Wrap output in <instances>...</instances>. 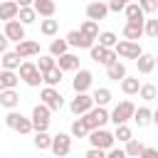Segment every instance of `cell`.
I'll use <instances>...</instances> for the list:
<instances>
[{
	"instance_id": "2e32d148",
	"label": "cell",
	"mask_w": 158,
	"mask_h": 158,
	"mask_svg": "<svg viewBox=\"0 0 158 158\" xmlns=\"http://www.w3.org/2000/svg\"><path fill=\"white\" fill-rule=\"evenodd\" d=\"M32 10H35V15H40V17H54L57 2H52V0H32Z\"/></svg>"
},
{
	"instance_id": "f546056e",
	"label": "cell",
	"mask_w": 158,
	"mask_h": 158,
	"mask_svg": "<svg viewBox=\"0 0 158 158\" xmlns=\"http://www.w3.org/2000/svg\"><path fill=\"white\" fill-rule=\"evenodd\" d=\"M106 77L114 79V81H121V79L126 77V67H123V62H114V64H109V67H106Z\"/></svg>"
},
{
	"instance_id": "f6af8a7d",
	"label": "cell",
	"mask_w": 158,
	"mask_h": 158,
	"mask_svg": "<svg viewBox=\"0 0 158 158\" xmlns=\"http://www.w3.org/2000/svg\"><path fill=\"white\" fill-rule=\"evenodd\" d=\"M20 116H22V114H17L15 109H12V111H7V116H5V126H7V128H15V123H17V118H20Z\"/></svg>"
},
{
	"instance_id": "7bdbcfd3",
	"label": "cell",
	"mask_w": 158,
	"mask_h": 158,
	"mask_svg": "<svg viewBox=\"0 0 158 158\" xmlns=\"http://www.w3.org/2000/svg\"><path fill=\"white\" fill-rule=\"evenodd\" d=\"M128 2H133V0H109L106 7H109V12H123V7Z\"/></svg>"
},
{
	"instance_id": "7c38bea8",
	"label": "cell",
	"mask_w": 158,
	"mask_h": 158,
	"mask_svg": "<svg viewBox=\"0 0 158 158\" xmlns=\"http://www.w3.org/2000/svg\"><path fill=\"white\" fill-rule=\"evenodd\" d=\"M20 59H27V57H35V54H40V42H35V40H22V42H17V47L12 49Z\"/></svg>"
},
{
	"instance_id": "ee69618b",
	"label": "cell",
	"mask_w": 158,
	"mask_h": 158,
	"mask_svg": "<svg viewBox=\"0 0 158 158\" xmlns=\"http://www.w3.org/2000/svg\"><path fill=\"white\" fill-rule=\"evenodd\" d=\"M136 5L141 7V12H143V15H153V12L158 10V5H156V2H151V0H138Z\"/></svg>"
},
{
	"instance_id": "ab89813d",
	"label": "cell",
	"mask_w": 158,
	"mask_h": 158,
	"mask_svg": "<svg viewBox=\"0 0 158 158\" xmlns=\"http://www.w3.org/2000/svg\"><path fill=\"white\" fill-rule=\"evenodd\" d=\"M143 35H148L151 40H156L158 37V20H143Z\"/></svg>"
},
{
	"instance_id": "5b68a950",
	"label": "cell",
	"mask_w": 158,
	"mask_h": 158,
	"mask_svg": "<svg viewBox=\"0 0 158 158\" xmlns=\"http://www.w3.org/2000/svg\"><path fill=\"white\" fill-rule=\"evenodd\" d=\"M49 109L44 106V104H37L35 109H32V116H30V123H32V131L35 133H40V131H47L49 128Z\"/></svg>"
},
{
	"instance_id": "c3c4849f",
	"label": "cell",
	"mask_w": 158,
	"mask_h": 158,
	"mask_svg": "<svg viewBox=\"0 0 158 158\" xmlns=\"http://www.w3.org/2000/svg\"><path fill=\"white\" fill-rule=\"evenodd\" d=\"M106 158H126V153H123V148H109Z\"/></svg>"
},
{
	"instance_id": "4fadbf2b",
	"label": "cell",
	"mask_w": 158,
	"mask_h": 158,
	"mask_svg": "<svg viewBox=\"0 0 158 158\" xmlns=\"http://www.w3.org/2000/svg\"><path fill=\"white\" fill-rule=\"evenodd\" d=\"M109 15V7H106V2H101V0H94V2H89L86 5V20H91V22H99V20H104Z\"/></svg>"
},
{
	"instance_id": "d6a6232c",
	"label": "cell",
	"mask_w": 158,
	"mask_h": 158,
	"mask_svg": "<svg viewBox=\"0 0 158 158\" xmlns=\"http://www.w3.org/2000/svg\"><path fill=\"white\" fill-rule=\"evenodd\" d=\"M62 74H64V72H59L57 67H52L49 72H44V74H42V81H44L47 86H54V89H57V84L62 81Z\"/></svg>"
},
{
	"instance_id": "bcb514c9",
	"label": "cell",
	"mask_w": 158,
	"mask_h": 158,
	"mask_svg": "<svg viewBox=\"0 0 158 158\" xmlns=\"http://www.w3.org/2000/svg\"><path fill=\"white\" fill-rule=\"evenodd\" d=\"M138 158H158V148H153V146H143V151L138 153Z\"/></svg>"
},
{
	"instance_id": "277c9868",
	"label": "cell",
	"mask_w": 158,
	"mask_h": 158,
	"mask_svg": "<svg viewBox=\"0 0 158 158\" xmlns=\"http://www.w3.org/2000/svg\"><path fill=\"white\" fill-rule=\"evenodd\" d=\"M89 143H91V148H101V151H109V148H114V133L111 131H106V128H94V131H89Z\"/></svg>"
},
{
	"instance_id": "1f68e13d",
	"label": "cell",
	"mask_w": 158,
	"mask_h": 158,
	"mask_svg": "<svg viewBox=\"0 0 158 158\" xmlns=\"http://www.w3.org/2000/svg\"><path fill=\"white\" fill-rule=\"evenodd\" d=\"M15 20H17V22H20L22 27H27V25H32V22L37 20V15H35V10H32V7H20V10H17V17H15Z\"/></svg>"
},
{
	"instance_id": "9c48e42d",
	"label": "cell",
	"mask_w": 158,
	"mask_h": 158,
	"mask_svg": "<svg viewBox=\"0 0 158 158\" xmlns=\"http://www.w3.org/2000/svg\"><path fill=\"white\" fill-rule=\"evenodd\" d=\"M89 54H91L94 62H99V64H104V67L118 62V57H116L114 49H104V47H99V44H91V47H89Z\"/></svg>"
},
{
	"instance_id": "f1b7e54d",
	"label": "cell",
	"mask_w": 158,
	"mask_h": 158,
	"mask_svg": "<svg viewBox=\"0 0 158 158\" xmlns=\"http://www.w3.org/2000/svg\"><path fill=\"white\" fill-rule=\"evenodd\" d=\"M57 30H59V20H54V17H44V20H40V32H42V35L52 37V35H57Z\"/></svg>"
},
{
	"instance_id": "4316f807",
	"label": "cell",
	"mask_w": 158,
	"mask_h": 158,
	"mask_svg": "<svg viewBox=\"0 0 158 158\" xmlns=\"http://www.w3.org/2000/svg\"><path fill=\"white\" fill-rule=\"evenodd\" d=\"M79 35L94 42V40H96V35H99V22H91V20H84V22H81V27H79Z\"/></svg>"
},
{
	"instance_id": "9a60e30c",
	"label": "cell",
	"mask_w": 158,
	"mask_h": 158,
	"mask_svg": "<svg viewBox=\"0 0 158 158\" xmlns=\"http://www.w3.org/2000/svg\"><path fill=\"white\" fill-rule=\"evenodd\" d=\"M2 35L7 37V42H22L25 40V27L17 20H10V22H5V32Z\"/></svg>"
},
{
	"instance_id": "44dd1931",
	"label": "cell",
	"mask_w": 158,
	"mask_h": 158,
	"mask_svg": "<svg viewBox=\"0 0 158 158\" xmlns=\"http://www.w3.org/2000/svg\"><path fill=\"white\" fill-rule=\"evenodd\" d=\"M20 104V94L15 91V89H5V91H0V106H5V109H15Z\"/></svg>"
},
{
	"instance_id": "74e56055",
	"label": "cell",
	"mask_w": 158,
	"mask_h": 158,
	"mask_svg": "<svg viewBox=\"0 0 158 158\" xmlns=\"http://www.w3.org/2000/svg\"><path fill=\"white\" fill-rule=\"evenodd\" d=\"M67 49H69V47H67V42H64V40H52V42H49V57H54V59H57V57H62Z\"/></svg>"
},
{
	"instance_id": "d590c367",
	"label": "cell",
	"mask_w": 158,
	"mask_h": 158,
	"mask_svg": "<svg viewBox=\"0 0 158 158\" xmlns=\"http://www.w3.org/2000/svg\"><path fill=\"white\" fill-rule=\"evenodd\" d=\"M133 138V131L128 128V123H121V126H116V131H114V141H118V143H126V141H131Z\"/></svg>"
},
{
	"instance_id": "7dc6e473",
	"label": "cell",
	"mask_w": 158,
	"mask_h": 158,
	"mask_svg": "<svg viewBox=\"0 0 158 158\" xmlns=\"http://www.w3.org/2000/svg\"><path fill=\"white\" fill-rule=\"evenodd\" d=\"M84 158H106V151H101V148H89V151L84 153Z\"/></svg>"
},
{
	"instance_id": "d6986e66",
	"label": "cell",
	"mask_w": 158,
	"mask_h": 158,
	"mask_svg": "<svg viewBox=\"0 0 158 158\" xmlns=\"http://www.w3.org/2000/svg\"><path fill=\"white\" fill-rule=\"evenodd\" d=\"M143 35V22H126L123 25V37L128 42H138Z\"/></svg>"
},
{
	"instance_id": "60d3db41",
	"label": "cell",
	"mask_w": 158,
	"mask_h": 158,
	"mask_svg": "<svg viewBox=\"0 0 158 158\" xmlns=\"http://www.w3.org/2000/svg\"><path fill=\"white\" fill-rule=\"evenodd\" d=\"M37 69H40V74H44V72H49L52 67H54V57H49V54H42L40 59H37V64H35Z\"/></svg>"
},
{
	"instance_id": "e575fe53",
	"label": "cell",
	"mask_w": 158,
	"mask_h": 158,
	"mask_svg": "<svg viewBox=\"0 0 158 158\" xmlns=\"http://www.w3.org/2000/svg\"><path fill=\"white\" fill-rule=\"evenodd\" d=\"M96 40H99V47H104V49H114V44L118 42V37L114 32H99Z\"/></svg>"
},
{
	"instance_id": "6da1fadb",
	"label": "cell",
	"mask_w": 158,
	"mask_h": 158,
	"mask_svg": "<svg viewBox=\"0 0 158 158\" xmlns=\"http://www.w3.org/2000/svg\"><path fill=\"white\" fill-rule=\"evenodd\" d=\"M81 121H84V126H86L89 131L104 128V123L109 121V111H106V106H91V109L81 116Z\"/></svg>"
},
{
	"instance_id": "8992f818",
	"label": "cell",
	"mask_w": 158,
	"mask_h": 158,
	"mask_svg": "<svg viewBox=\"0 0 158 158\" xmlns=\"http://www.w3.org/2000/svg\"><path fill=\"white\" fill-rule=\"evenodd\" d=\"M114 52H116V57H123V59H138V57L143 54L141 44H138V42H128V40L116 42V44H114Z\"/></svg>"
},
{
	"instance_id": "816d5d0a",
	"label": "cell",
	"mask_w": 158,
	"mask_h": 158,
	"mask_svg": "<svg viewBox=\"0 0 158 158\" xmlns=\"http://www.w3.org/2000/svg\"><path fill=\"white\" fill-rule=\"evenodd\" d=\"M151 2H156V5H158V0H151Z\"/></svg>"
},
{
	"instance_id": "7402d4cb",
	"label": "cell",
	"mask_w": 158,
	"mask_h": 158,
	"mask_svg": "<svg viewBox=\"0 0 158 158\" xmlns=\"http://www.w3.org/2000/svg\"><path fill=\"white\" fill-rule=\"evenodd\" d=\"M136 123H138V128H143V126H148L151 121H153V111L148 109V106H138L136 111H133V116H131Z\"/></svg>"
},
{
	"instance_id": "ffe728a7",
	"label": "cell",
	"mask_w": 158,
	"mask_h": 158,
	"mask_svg": "<svg viewBox=\"0 0 158 158\" xmlns=\"http://www.w3.org/2000/svg\"><path fill=\"white\" fill-rule=\"evenodd\" d=\"M20 62H22V59H20L15 52H5V54H0V69H7V72H17Z\"/></svg>"
},
{
	"instance_id": "ac0fdd59",
	"label": "cell",
	"mask_w": 158,
	"mask_h": 158,
	"mask_svg": "<svg viewBox=\"0 0 158 158\" xmlns=\"http://www.w3.org/2000/svg\"><path fill=\"white\" fill-rule=\"evenodd\" d=\"M17 5H15V0H0V20L2 22H10V20H15L17 17Z\"/></svg>"
},
{
	"instance_id": "cb8c5ba5",
	"label": "cell",
	"mask_w": 158,
	"mask_h": 158,
	"mask_svg": "<svg viewBox=\"0 0 158 158\" xmlns=\"http://www.w3.org/2000/svg\"><path fill=\"white\" fill-rule=\"evenodd\" d=\"M136 64H138V74H151V72L156 69V57L143 52V54L136 59Z\"/></svg>"
},
{
	"instance_id": "f5cc1de1",
	"label": "cell",
	"mask_w": 158,
	"mask_h": 158,
	"mask_svg": "<svg viewBox=\"0 0 158 158\" xmlns=\"http://www.w3.org/2000/svg\"><path fill=\"white\" fill-rule=\"evenodd\" d=\"M52 2H57V0H52Z\"/></svg>"
},
{
	"instance_id": "603a6c76",
	"label": "cell",
	"mask_w": 158,
	"mask_h": 158,
	"mask_svg": "<svg viewBox=\"0 0 158 158\" xmlns=\"http://www.w3.org/2000/svg\"><path fill=\"white\" fill-rule=\"evenodd\" d=\"M17 81H20L17 72L0 69V91H5V89H15V86H17Z\"/></svg>"
},
{
	"instance_id": "7a4b0ae2",
	"label": "cell",
	"mask_w": 158,
	"mask_h": 158,
	"mask_svg": "<svg viewBox=\"0 0 158 158\" xmlns=\"http://www.w3.org/2000/svg\"><path fill=\"white\" fill-rule=\"evenodd\" d=\"M133 111H136V106H133V101H128V99H123V101H118V104L114 106V111L109 114V121H114V126H121V123H128V121H131V116H133Z\"/></svg>"
},
{
	"instance_id": "d4e9b609",
	"label": "cell",
	"mask_w": 158,
	"mask_h": 158,
	"mask_svg": "<svg viewBox=\"0 0 158 158\" xmlns=\"http://www.w3.org/2000/svg\"><path fill=\"white\" fill-rule=\"evenodd\" d=\"M123 15H126V22H143V20H146V15L141 12V7H138L136 2H128V5L123 7Z\"/></svg>"
},
{
	"instance_id": "8fae6325",
	"label": "cell",
	"mask_w": 158,
	"mask_h": 158,
	"mask_svg": "<svg viewBox=\"0 0 158 158\" xmlns=\"http://www.w3.org/2000/svg\"><path fill=\"white\" fill-rule=\"evenodd\" d=\"M91 106H94V101H91V96H89V94H77V96L72 99V104H69V109H72V114H74V116H84Z\"/></svg>"
},
{
	"instance_id": "f907efd6",
	"label": "cell",
	"mask_w": 158,
	"mask_h": 158,
	"mask_svg": "<svg viewBox=\"0 0 158 158\" xmlns=\"http://www.w3.org/2000/svg\"><path fill=\"white\" fill-rule=\"evenodd\" d=\"M17 7H32V0H15Z\"/></svg>"
},
{
	"instance_id": "681fc988",
	"label": "cell",
	"mask_w": 158,
	"mask_h": 158,
	"mask_svg": "<svg viewBox=\"0 0 158 158\" xmlns=\"http://www.w3.org/2000/svg\"><path fill=\"white\" fill-rule=\"evenodd\" d=\"M7 44H10V42H7V37H5V35H0V54H5V52H7Z\"/></svg>"
},
{
	"instance_id": "b9f144b4",
	"label": "cell",
	"mask_w": 158,
	"mask_h": 158,
	"mask_svg": "<svg viewBox=\"0 0 158 158\" xmlns=\"http://www.w3.org/2000/svg\"><path fill=\"white\" fill-rule=\"evenodd\" d=\"M15 131H17V133H22V136H25V133H32V123H30V118L20 116V118H17V123H15Z\"/></svg>"
},
{
	"instance_id": "5bb4252c",
	"label": "cell",
	"mask_w": 158,
	"mask_h": 158,
	"mask_svg": "<svg viewBox=\"0 0 158 158\" xmlns=\"http://www.w3.org/2000/svg\"><path fill=\"white\" fill-rule=\"evenodd\" d=\"M54 67L59 72H77L79 69V57L72 54V52H64L59 59H54Z\"/></svg>"
},
{
	"instance_id": "8d00e7d4",
	"label": "cell",
	"mask_w": 158,
	"mask_h": 158,
	"mask_svg": "<svg viewBox=\"0 0 158 158\" xmlns=\"http://www.w3.org/2000/svg\"><path fill=\"white\" fill-rule=\"evenodd\" d=\"M143 151V143L138 141V138H131V141H126V148H123V153H126V158H138V153Z\"/></svg>"
},
{
	"instance_id": "f35d334b",
	"label": "cell",
	"mask_w": 158,
	"mask_h": 158,
	"mask_svg": "<svg viewBox=\"0 0 158 158\" xmlns=\"http://www.w3.org/2000/svg\"><path fill=\"white\" fill-rule=\"evenodd\" d=\"M156 94H158L156 84H141V89H138V96H141L143 101H153V99H156Z\"/></svg>"
},
{
	"instance_id": "3957f363",
	"label": "cell",
	"mask_w": 158,
	"mask_h": 158,
	"mask_svg": "<svg viewBox=\"0 0 158 158\" xmlns=\"http://www.w3.org/2000/svg\"><path fill=\"white\" fill-rule=\"evenodd\" d=\"M17 77L27 84V86H40L42 84V74H40V69L35 67V62H20V67H17Z\"/></svg>"
},
{
	"instance_id": "e0dca14e",
	"label": "cell",
	"mask_w": 158,
	"mask_h": 158,
	"mask_svg": "<svg viewBox=\"0 0 158 158\" xmlns=\"http://www.w3.org/2000/svg\"><path fill=\"white\" fill-rule=\"evenodd\" d=\"M64 42H67V47H79V49H89V47L94 44L91 40L81 37V35H79V30H72V32H67Z\"/></svg>"
},
{
	"instance_id": "30bf717a",
	"label": "cell",
	"mask_w": 158,
	"mask_h": 158,
	"mask_svg": "<svg viewBox=\"0 0 158 158\" xmlns=\"http://www.w3.org/2000/svg\"><path fill=\"white\" fill-rule=\"evenodd\" d=\"M91 81H94V77H91L89 69H77V74H74V79H72L74 94H86V89L91 86Z\"/></svg>"
},
{
	"instance_id": "4dcf8cb0",
	"label": "cell",
	"mask_w": 158,
	"mask_h": 158,
	"mask_svg": "<svg viewBox=\"0 0 158 158\" xmlns=\"http://www.w3.org/2000/svg\"><path fill=\"white\" fill-rule=\"evenodd\" d=\"M69 136H72V138H86V136H89V128L84 126L81 116L72 121V126H69Z\"/></svg>"
},
{
	"instance_id": "836d02e7",
	"label": "cell",
	"mask_w": 158,
	"mask_h": 158,
	"mask_svg": "<svg viewBox=\"0 0 158 158\" xmlns=\"http://www.w3.org/2000/svg\"><path fill=\"white\" fill-rule=\"evenodd\" d=\"M32 143H35V148H37V151H49V143H52V136H49L47 131H40V133H35V138H32Z\"/></svg>"
},
{
	"instance_id": "83f0119b",
	"label": "cell",
	"mask_w": 158,
	"mask_h": 158,
	"mask_svg": "<svg viewBox=\"0 0 158 158\" xmlns=\"http://www.w3.org/2000/svg\"><path fill=\"white\" fill-rule=\"evenodd\" d=\"M91 101H94V106H106V104L111 101V89H106V86H99V89H94V94H91Z\"/></svg>"
},
{
	"instance_id": "ba28073f",
	"label": "cell",
	"mask_w": 158,
	"mask_h": 158,
	"mask_svg": "<svg viewBox=\"0 0 158 158\" xmlns=\"http://www.w3.org/2000/svg\"><path fill=\"white\" fill-rule=\"evenodd\" d=\"M49 151H52L57 158L69 156V151H72V136H69V133H57V136H52Z\"/></svg>"
},
{
	"instance_id": "52a82bcc",
	"label": "cell",
	"mask_w": 158,
	"mask_h": 158,
	"mask_svg": "<svg viewBox=\"0 0 158 158\" xmlns=\"http://www.w3.org/2000/svg\"><path fill=\"white\" fill-rule=\"evenodd\" d=\"M40 104H44L49 111H59L62 106H64V99H62V94L54 89V86H44L42 91H40Z\"/></svg>"
},
{
	"instance_id": "484cf974",
	"label": "cell",
	"mask_w": 158,
	"mask_h": 158,
	"mask_svg": "<svg viewBox=\"0 0 158 158\" xmlns=\"http://www.w3.org/2000/svg\"><path fill=\"white\" fill-rule=\"evenodd\" d=\"M138 89H141V81H138V77H123V79H121V91H123L126 96H133V94H138Z\"/></svg>"
}]
</instances>
